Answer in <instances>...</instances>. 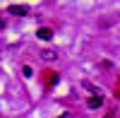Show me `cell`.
Returning a JSON list of instances; mask_svg holds the SVG:
<instances>
[{"mask_svg":"<svg viewBox=\"0 0 120 118\" xmlns=\"http://www.w3.org/2000/svg\"><path fill=\"white\" fill-rule=\"evenodd\" d=\"M115 96L120 99V77H118V84H115Z\"/></svg>","mask_w":120,"mask_h":118,"instance_id":"obj_7","label":"cell"},{"mask_svg":"<svg viewBox=\"0 0 120 118\" xmlns=\"http://www.w3.org/2000/svg\"><path fill=\"white\" fill-rule=\"evenodd\" d=\"M58 80H60V77H58L55 70H43V82H46V87H53Z\"/></svg>","mask_w":120,"mask_h":118,"instance_id":"obj_1","label":"cell"},{"mask_svg":"<svg viewBox=\"0 0 120 118\" xmlns=\"http://www.w3.org/2000/svg\"><path fill=\"white\" fill-rule=\"evenodd\" d=\"M36 36L41 39V41H51V39H53V29H48V27H41V29L36 31Z\"/></svg>","mask_w":120,"mask_h":118,"instance_id":"obj_2","label":"cell"},{"mask_svg":"<svg viewBox=\"0 0 120 118\" xmlns=\"http://www.w3.org/2000/svg\"><path fill=\"white\" fill-rule=\"evenodd\" d=\"M7 12H12V15H19V17H22V15L29 12V7H26V5H10V7H7Z\"/></svg>","mask_w":120,"mask_h":118,"instance_id":"obj_3","label":"cell"},{"mask_svg":"<svg viewBox=\"0 0 120 118\" xmlns=\"http://www.w3.org/2000/svg\"><path fill=\"white\" fill-rule=\"evenodd\" d=\"M3 24H5V19H3V17H0V27H3Z\"/></svg>","mask_w":120,"mask_h":118,"instance_id":"obj_9","label":"cell"},{"mask_svg":"<svg viewBox=\"0 0 120 118\" xmlns=\"http://www.w3.org/2000/svg\"><path fill=\"white\" fill-rule=\"evenodd\" d=\"M106 118H115V113H108V116H106Z\"/></svg>","mask_w":120,"mask_h":118,"instance_id":"obj_8","label":"cell"},{"mask_svg":"<svg viewBox=\"0 0 120 118\" xmlns=\"http://www.w3.org/2000/svg\"><path fill=\"white\" fill-rule=\"evenodd\" d=\"M22 75H24L26 80H29V77L34 75V70H31V65H24V67H22Z\"/></svg>","mask_w":120,"mask_h":118,"instance_id":"obj_6","label":"cell"},{"mask_svg":"<svg viewBox=\"0 0 120 118\" xmlns=\"http://www.w3.org/2000/svg\"><path fill=\"white\" fill-rule=\"evenodd\" d=\"M41 58H43L46 63H53L55 58H58V53L53 51V48H43V51H41Z\"/></svg>","mask_w":120,"mask_h":118,"instance_id":"obj_4","label":"cell"},{"mask_svg":"<svg viewBox=\"0 0 120 118\" xmlns=\"http://www.w3.org/2000/svg\"><path fill=\"white\" fill-rule=\"evenodd\" d=\"M86 104H89V109H101V106H103V96H98V94H96V96H91Z\"/></svg>","mask_w":120,"mask_h":118,"instance_id":"obj_5","label":"cell"}]
</instances>
